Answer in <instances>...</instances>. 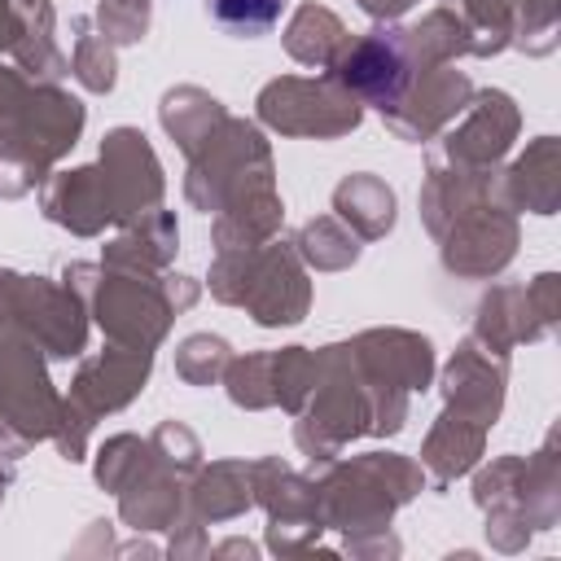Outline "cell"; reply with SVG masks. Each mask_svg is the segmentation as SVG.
Wrapping results in <instances>:
<instances>
[{
  "instance_id": "cell-1",
  "label": "cell",
  "mask_w": 561,
  "mask_h": 561,
  "mask_svg": "<svg viewBox=\"0 0 561 561\" xmlns=\"http://www.w3.org/2000/svg\"><path fill=\"white\" fill-rule=\"evenodd\" d=\"M386 75H390L394 83H403V57H399L394 39H386V35L359 44V48L342 61V79H346L351 88L368 92L373 101H394V96H399V92L386 83Z\"/></svg>"
},
{
  "instance_id": "cell-2",
  "label": "cell",
  "mask_w": 561,
  "mask_h": 561,
  "mask_svg": "<svg viewBox=\"0 0 561 561\" xmlns=\"http://www.w3.org/2000/svg\"><path fill=\"white\" fill-rule=\"evenodd\" d=\"M289 0H206V13L232 35H263L280 22Z\"/></svg>"
}]
</instances>
